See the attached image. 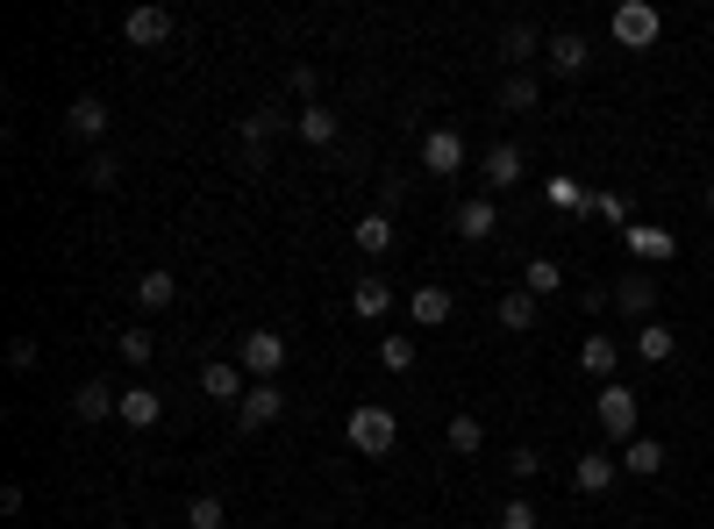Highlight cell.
Segmentation results:
<instances>
[{
  "label": "cell",
  "instance_id": "1",
  "mask_svg": "<svg viewBox=\"0 0 714 529\" xmlns=\"http://www.w3.org/2000/svg\"><path fill=\"white\" fill-rule=\"evenodd\" d=\"M343 436H351V451H358V458H386V451L401 444V415H393L386 401H364V408H351Z\"/></svg>",
  "mask_w": 714,
  "mask_h": 529
},
{
  "label": "cell",
  "instance_id": "2",
  "mask_svg": "<svg viewBox=\"0 0 714 529\" xmlns=\"http://www.w3.org/2000/svg\"><path fill=\"white\" fill-rule=\"evenodd\" d=\"M594 422L607 430V444H636V430H643V394L621 380H607L594 394Z\"/></svg>",
  "mask_w": 714,
  "mask_h": 529
},
{
  "label": "cell",
  "instance_id": "3",
  "mask_svg": "<svg viewBox=\"0 0 714 529\" xmlns=\"http://www.w3.org/2000/svg\"><path fill=\"white\" fill-rule=\"evenodd\" d=\"M607 29H615V43H621V51H650V43L664 36V14L650 8V0H621Z\"/></svg>",
  "mask_w": 714,
  "mask_h": 529
},
{
  "label": "cell",
  "instance_id": "4",
  "mask_svg": "<svg viewBox=\"0 0 714 529\" xmlns=\"http://www.w3.org/2000/svg\"><path fill=\"white\" fill-rule=\"evenodd\" d=\"M236 366L251 372V387L257 380H279V372H286V337H279V329H251V337L236 343Z\"/></svg>",
  "mask_w": 714,
  "mask_h": 529
},
{
  "label": "cell",
  "instance_id": "5",
  "mask_svg": "<svg viewBox=\"0 0 714 529\" xmlns=\"http://www.w3.org/2000/svg\"><path fill=\"white\" fill-rule=\"evenodd\" d=\"M615 315H629V322H658V279H650V272H621L615 279Z\"/></svg>",
  "mask_w": 714,
  "mask_h": 529
},
{
  "label": "cell",
  "instance_id": "6",
  "mask_svg": "<svg viewBox=\"0 0 714 529\" xmlns=\"http://www.w3.org/2000/svg\"><path fill=\"white\" fill-rule=\"evenodd\" d=\"M450 230H458L465 244H486V236L500 230V201H493V193H472V201H458V215H450Z\"/></svg>",
  "mask_w": 714,
  "mask_h": 529
},
{
  "label": "cell",
  "instance_id": "7",
  "mask_svg": "<svg viewBox=\"0 0 714 529\" xmlns=\"http://www.w3.org/2000/svg\"><path fill=\"white\" fill-rule=\"evenodd\" d=\"M279 415H286V394H279V380H257L251 394L236 401V422H243V430H271Z\"/></svg>",
  "mask_w": 714,
  "mask_h": 529
},
{
  "label": "cell",
  "instance_id": "8",
  "mask_svg": "<svg viewBox=\"0 0 714 529\" xmlns=\"http://www.w3.org/2000/svg\"><path fill=\"white\" fill-rule=\"evenodd\" d=\"M121 36H129L136 51H158V43L172 36V8H158V0H143V8H129V22H121Z\"/></svg>",
  "mask_w": 714,
  "mask_h": 529
},
{
  "label": "cell",
  "instance_id": "9",
  "mask_svg": "<svg viewBox=\"0 0 714 529\" xmlns=\"http://www.w3.org/2000/svg\"><path fill=\"white\" fill-rule=\"evenodd\" d=\"M422 172H436V179L465 172V136L458 129H429L422 136Z\"/></svg>",
  "mask_w": 714,
  "mask_h": 529
},
{
  "label": "cell",
  "instance_id": "10",
  "mask_svg": "<svg viewBox=\"0 0 714 529\" xmlns=\"http://www.w3.org/2000/svg\"><path fill=\"white\" fill-rule=\"evenodd\" d=\"M201 394L207 401H243V394H251V372H243L236 358H207V366H201Z\"/></svg>",
  "mask_w": 714,
  "mask_h": 529
},
{
  "label": "cell",
  "instance_id": "11",
  "mask_svg": "<svg viewBox=\"0 0 714 529\" xmlns=\"http://www.w3.org/2000/svg\"><path fill=\"white\" fill-rule=\"evenodd\" d=\"M479 179H486V193L522 187V144H493V150L479 158Z\"/></svg>",
  "mask_w": 714,
  "mask_h": 529
},
{
  "label": "cell",
  "instance_id": "12",
  "mask_svg": "<svg viewBox=\"0 0 714 529\" xmlns=\"http://www.w3.org/2000/svg\"><path fill=\"white\" fill-rule=\"evenodd\" d=\"M586 57H594V51H586V36H572V29H557V36L543 43V65H551L557 80H579V72H586Z\"/></svg>",
  "mask_w": 714,
  "mask_h": 529
},
{
  "label": "cell",
  "instance_id": "13",
  "mask_svg": "<svg viewBox=\"0 0 714 529\" xmlns=\"http://www.w3.org/2000/svg\"><path fill=\"white\" fill-rule=\"evenodd\" d=\"M615 473H621L615 451H579V465H572V487H579V494H607V487H615Z\"/></svg>",
  "mask_w": 714,
  "mask_h": 529
},
{
  "label": "cell",
  "instance_id": "14",
  "mask_svg": "<svg viewBox=\"0 0 714 529\" xmlns=\"http://www.w3.org/2000/svg\"><path fill=\"white\" fill-rule=\"evenodd\" d=\"M65 129L79 136V144H100V136H108V100H100V94H79L65 108Z\"/></svg>",
  "mask_w": 714,
  "mask_h": 529
},
{
  "label": "cell",
  "instance_id": "15",
  "mask_svg": "<svg viewBox=\"0 0 714 529\" xmlns=\"http://www.w3.org/2000/svg\"><path fill=\"white\" fill-rule=\"evenodd\" d=\"M493 322L514 329V337H522V329H536V294H529V286H508V294L493 300Z\"/></svg>",
  "mask_w": 714,
  "mask_h": 529
},
{
  "label": "cell",
  "instance_id": "16",
  "mask_svg": "<svg viewBox=\"0 0 714 529\" xmlns=\"http://www.w3.org/2000/svg\"><path fill=\"white\" fill-rule=\"evenodd\" d=\"M386 308H393V286L379 279V272H364V279H351V315H364V322H379Z\"/></svg>",
  "mask_w": 714,
  "mask_h": 529
},
{
  "label": "cell",
  "instance_id": "17",
  "mask_svg": "<svg viewBox=\"0 0 714 529\" xmlns=\"http://www.w3.org/2000/svg\"><path fill=\"white\" fill-rule=\"evenodd\" d=\"M664 458H672V451H664L658 436H636V444H621V473H636V479H658Z\"/></svg>",
  "mask_w": 714,
  "mask_h": 529
},
{
  "label": "cell",
  "instance_id": "18",
  "mask_svg": "<svg viewBox=\"0 0 714 529\" xmlns=\"http://www.w3.org/2000/svg\"><path fill=\"white\" fill-rule=\"evenodd\" d=\"M450 308H458V300H450V286H415V294H407V315H415L422 329L450 322Z\"/></svg>",
  "mask_w": 714,
  "mask_h": 529
},
{
  "label": "cell",
  "instance_id": "19",
  "mask_svg": "<svg viewBox=\"0 0 714 529\" xmlns=\"http://www.w3.org/2000/svg\"><path fill=\"white\" fill-rule=\"evenodd\" d=\"M115 408H121V394H115L108 380H86L79 394H72V415H79V422H108Z\"/></svg>",
  "mask_w": 714,
  "mask_h": 529
},
{
  "label": "cell",
  "instance_id": "20",
  "mask_svg": "<svg viewBox=\"0 0 714 529\" xmlns=\"http://www.w3.org/2000/svg\"><path fill=\"white\" fill-rule=\"evenodd\" d=\"M129 430H158V415H164V401H158V387H129L121 394V408H115Z\"/></svg>",
  "mask_w": 714,
  "mask_h": 529
},
{
  "label": "cell",
  "instance_id": "21",
  "mask_svg": "<svg viewBox=\"0 0 714 529\" xmlns=\"http://www.w3.org/2000/svg\"><path fill=\"white\" fill-rule=\"evenodd\" d=\"M172 300H179V279H172V272H143V279H136V308H143V315H164V308H172Z\"/></svg>",
  "mask_w": 714,
  "mask_h": 529
},
{
  "label": "cell",
  "instance_id": "22",
  "mask_svg": "<svg viewBox=\"0 0 714 529\" xmlns=\"http://www.w3.org/2000/svg\"><path fill=\"white\" fill-rule=\"evenodd\" d=\"M279 129H286V115H271V108H251V115H243V144H251V165H265V144H279Z\"/></svg>",
  "mask_w": 714,
  "mask_h": 529
},
{
  "label": "cell",
  "instance_id": "23",
  "mask_svg": "<svg viewBox=\"0 0 714 529\" xmlns=\"http://www.w3.org/2000/svg\"><path fill=\"white\" fill-rule=\"evenodd\" d=\"M444 444H450V458H479V451H486V422L479 415H450L444 422Z\"/></svg>",
  "mask_w": 714,
  "mask_h": 529
},
{
  "label": "cell",
  "instance_id": "24",
  "mask_svg": "<svg viewBox=\"0 0 714 529\" xmlns=\"http://www.w3.org/2000/svg\"><path fill=\"white\" fill-rule=\"evenodd\" d=\"M636 358H643V366H672V358H679V337L664 322H643V329H636Z\"/></svg>",
  "mask_w": 714,
  "mask_h": 529
},
{
  "label": "cell",
  "instance_id": "25",
  "mask_svg": "<svg viewBox=\"0 0 714 529\" xmlns=\"http://www.w3.org/2000/svg\"><path fill=\"white\" fill-rule=\"evenodd\" d=\"M543 43H551V36H543L536 22H508V29H500V51H508V65H529Z\"/></svg>",
  "mask_w": 714,
  "mask_h": 529
},
{
  "label": "cell",
  "instance_id": "26",
  "mask_svg": "<svg viewBox=\"0 0 714 529\" xmlns=\"http://www.w3.org/2000/svg\"><path fill=\"white\" fill-rule=\"evenodd\" d=\"M294 136H300V144H315V150H329V144H337V115H329L322 100H315V108H300V115H294Z\"/></svg>",
  "mask_w": 714,
  "mask_h": 529
},
{
  "label": "cell",
  "instance_id": "27",
  "mask_svg": "<svg viewBox=\"0 0 714 529\" xmlns=\"http://www.w3.org/2000/svg\"><path fill=\"white\" fill-rule=\"evenodd\" d=\"M579 366L607 387V380H615V366H621V343H615V337H586V343H579Z\"/></svg>",
  "mask_w": 714,
  "mask_h": 529
},
{
  "label": "cell",
  "instance_id": "28",
  "mask_svg": "<svg viewBox=\"0 0 714 529\" xmlns=\"http://www.w3.org/2000/svg\"><path fill=\"white\" fill-rule=\"evenodd\" d=\"M536 100H543L536 72H508V80H500V108H508V115H529Z\"/></svg>",
  "mask_w": 714,
  "mask_h": 529
},
{
  "label": "cell",
  "instance_id": "29",
  "mask_svg": "<svg viewBox=\"0 0 714 529\" xmlns=\"http://www.w3.org/2000/svg\"><path fill=\"white\" fill-rule=\"evenodd\" d=\"M629 251L658 265V258H679V236H672V230H650V222H636V230H629Z\"/></svg>",
  "mask_w": 714,
  "mask_h": 529
},
{
  "label": "cell",
  "instance_id": "30",
  "mask_svg": "<svg viewBox=\"0 0 714 529\" xmlns=\"http://www.w3.org/2000/svg\"><path fill=\"white\" fill-rule=\"evenodd\" d=\"M115 358H121V366H136V372H143L150 358H158V337H150L143 322H129V329H121V337H115Z\"/></svg>",
  "mask_w": 714,
  "mask_h": 529
},
{
  "label": "cell",
  "instance_id": "31",
  "mask_svg": "<svg viewBox=\"0 0 714 529\" xmlns=\"http://www.w3.org/2000/svg\"><path fill=\"white\" fill-rule=\"evenodd\" d=\"M358 251H364V258H386V251H393V215H379V208H372V215L358 222Z\"/></svg>",
  "mask_w": 714,
  "mask_h": 529
},
{
  "label": "cell",
  "instance_id": "32",
  "mask_svg": "<svg viewBox=\"0 0 714 529\" xmlns=\"http://www.w3.org/2000/svg\"><path fill=\"white\" fill-rule=\"evenodd\" d=\"M543 201H551V208H565V215H586L594 187H579V179H543Z\"/></svg>",
  "mask_w": 714,
  "mask_h": 529
},
{
  "label": "cell",
  "instance_id": "33",
  "mask_svg": "<svg viewBox=\"0 0 714 529\" xmlns=\"http://www.w3.org/2000/svg\"><path fill=\"white\" fill-rule=\"evenodd\" d=\"M522 286H529L536 300H551L557 286H565V272H557V258H529V265H522Z\"/></svg>",
  "mask_w": 714,
  "mask_h": 529
},
{
  "label": "cell",
  "instance_id": "34",
  "mask_svg": "<svg viewBox=\"0 0 714 529\" xmlns=\"http://www.w3.org/2000/svg\"><path fill=\"white\" fill-rule=\"evenodd\" d=\"M222 522H230V508H222L215 494H193L187 501V529H222Z\"/></svg>",
  "mask_w": 714,
  "mask_h": 529
},
{
  "label": "cell",
  "instance_id": "35",
  "mask_svg": "<svg viewBox=\"0 0 714 529\" xmlns=\"http://www.w3.org/2000/svg\"><path fill=\"white\" fill-rule=\"evenodd\" d=\"M415 337H386V343H379V366H386V372H415Z\"/></svg>",
  "mask_w": 714,
  "mask_h": 529
},
{
  "label": "cell",
  "instance_id": "36",
  "mask_svg": "<svg viewBox=\"0 0 714 529\" xmlns=\"http://www.w3.org/2000/svg\"><path fill=\"white\" fill-rule=\"evenodd\" d=\"M79 179H86V187H94V193H108L115 179H121V165L108 158V150H94V158H86V172H79Z\"/></svg>",
  "mask_w": 714,
  "mask_h": 529
},
{
  "label": "cell",
  "instance_id": "37",
  "mask_svg": "<svg viewBox=\"0 0 714 529\" xmlns=\"http://www.w3.org/2000/svg\"><path fill=\"white\" fill-rule=\"evenodd\" d=\"M586 215H600V222H629V201H621V193H594V201H586Z\"/></svg>",
  "mask_w": 714,
  "mask_h": 529
},
{
  "label": "cell",
  "instance_id": "38",
  "mask_svg": "<svg viewBox=\"0 0 714 529\" xmlns=\"http://www.w3.org/2000/svg\"><path fill=\"white\" fill-rule=\"evenodd\" d=\"M500 529H536V501H522V494L500 501Z\"/></svg>",
  "mask_w": 714,
  "mask_h": 529
},
{
  "label": "cell",
  "instance_id": "39",
  "mask_svg": "<svg viewBox=\"0 0 714 529\" xmlns=\"http://www.w3.org/2000/svg\"><path fill=\"white\" fill-rule=\"evenodd\" d=\"M508 473H514V479H536V473H543V451L514 444V451H508Z\"/></svg>",
  "mask_w": 714,
  "mask_h": 529
},
{
  "label": "cell",
  "instance_id": "40",
  "mask_svg": "<svg viewBox=\"0 0 714 529\" xmlns=\"http://www.w3.org/2000/svg\"><path fill=\"white\" fill-rule=\"evenodd\" d=\"M315 86H322V72H315V65H294V94L308 100V108H315Z\"/></svg>",
  "mask_w": 714,
  "mask_h": 529
},
{
  "label": "cell",
  "instance_id": "41",
  "mask_svg": "<svg viewBox=\"0 0 714 529\" xmlns=\"http://www.w3.org/2000/svg\"><path fill=\"white\" fill-rule=\"evenodd\" d=\"M8 366H14V372H29V366H36V343L14 337V343H8Z\"/></svg>",
  "mask_w": 714,
  "mask_h": 529
},
{
  "label": "cell",
  "instance_id": "42",
  "mask_svg": "<svg viewBox=\"0 0 714 529\" xmlns=\"http://www.w3.org/2000/svg\"><path fill=\"white\" fill-rule=\"evenodd\" d=\"M401 193H407L401 179H379V215H393V208H401Z\"/></svg>",
  "mask_w": 714,
  "mask_h": 529
},
{
  "label": "cell",
  "instance_id": "43",
  "mask_svg": "<svg viewBox=\"0 0 714 529\" xmlns=\"http://www.w3.org/2000/svg\"><path fill=\"white\" fill-rule=\"evenodd\" d=\"M707 208H714V179H707Z\"/></svg>",
  "mask_w": 714,
  "mask_h": 529
}]
</instances>
